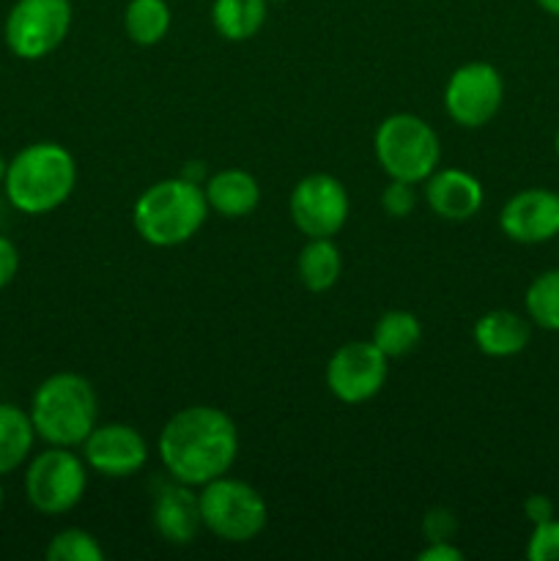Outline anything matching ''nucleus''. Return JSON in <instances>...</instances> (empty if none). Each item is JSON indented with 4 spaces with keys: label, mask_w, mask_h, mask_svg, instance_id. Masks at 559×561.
I'll list each match as a JSON object with an SVG mask.
<instances>
[{
    "label": "nucleus",
    "mask_w": 559,
    "mask_h": 561,
    "mask_svg": "<svg viewBox=\"0 0 559 561\" xmlns=\"http://www.w3.org/2000/svg\"><path fill=\"white\" fill-rule=\"evenodd\" d=\"M157 453L173 480L203 488L233 469L239 458V431L223 409L190 405L164 422Z\"/></svg>",
    "instance_id": "obj_1"
},
{
    "label": "nucleus",
    "mask_w": 559,
    "mask_h": 561,
    "mask_svg": "<svg viewBox=\"0 0 559 561\" xmlns=\"http://www.w3.org/2000/svg\"><path fill=\"white\" fill-rule=\"evenodd\" d=\"M5 197L27 217H44L71 197L77 186V162L60 142H31L5 168Z\"/></svg>",
    "instance_id": "obj_2"
},
{
    "label": "nucleus",
    "mask_w": 559,
    "mask_h": 561,
    "mask_svg": "<svg viewBox=\"0 0 559 561\" xmlns=\"http://www.w3.org/2000/svg\"><path fill=\"white\" fill-rule=\"evenodd\" d=\"M27 414L49 447H82L99 425L96 389L80 373H55L36 387Z\"/></svg>",
    "instance_id": "obj_3"
},
{
    "label": "nucleus",
    "mask_w": 559,
    "mask_h": 561,
    "mask_svg": "<svg viewBox=\"0 0 559 561\" xmlns=\"http://www.w3.org/2000/svg\"><path fill=\"white\" fill-rule=\"evenodd\" d=\"M208 211L203 184L175 175L157 181L137 197L132 222L151 247H179L203 228Z\"/></svg>",
    "instance_id": "obj_4"
},
{
    "label": "nucleus",
    "mask_w": 559,
    "mask_h": 561,
    "mask_svg": "<svg viewBox=\"0 0 559 561\" xmlns=\"http://www.w3.org/2000/svg\"><path fill=\"white\" fill-rule=\"evenodd\" d=\"M373 151L389 179L417 186L425 184L427 175L438 168L442 142L433 126L420 115L395 113L378 124Z\"/></svg>",
    "instance_id": "obj_5"
},
{
    "label": "nucleus",
    "mask_w": 559,
    "mask_h": 561,
    "mask_svg": "<svg viewBox=\"0 0 559 561\" xmlns=\"http://www.w3.org/2000/svg\"><path fill=\"white\" fill-rule=\"evenodd\" d=\"M203 529L223 542H250L266 529L269 507L261 493L233 477H217L201 491Z\"/></svg>",
    "instance_id": "obj_6"
},
{
    "label": "nucleus",
    "mask_w": 559,
    "mask_h": 561,
    "mask_svg": "<svg viewBox=\"0 0 559 561\" xmlns=\"http://www.w3.org/2000/svg\"><path fill=\"white\" fill-rule=\"evenodd\" d=\"M88 463L71 447H47L25 469V499L36 513L66 515L88 491Z\"/></svg>",
    "instance_id": "obj_7"
},
{
    "label": "nucleus",
    "mask_w": 559,
    "mask_h": 561,
    "mask_svg": "<svg viewBox=\"0 0 559 561\" xmlns=\"http://www.w3.org/2000/svg\"><path fill=\"white\" fill-rule=\"evenodd\" d=\"M69 0H16L3 22V38L11 55L42 60L66 42L71 31Z\"/></svg>",
    "instance_id": "obj_8"
},
{
    "label": "nucleus",
    "mask_w": 559,
    "mask_h": 561,
    "mask_svg": "<svg viewBox=\"0 0 559 561\" xmlns=\"http://www.w3.org/2000/svg\"><path fill=\"white\" fill-rule=\"evenodd\" d=\"M504 102V80L497 66L471 60L458 66L444 85V110L464 129L491 124Z\"/></svg>",
    "instance_id": "obj_9"
},
{
    "label": "nucleus",
    "mask_w": 559,
    "mask_h": 561,
    "mask_svg": "<svg viewBox=\"0 0 559 561\" xmlns=\"http://www.w3.org/2000/svg\"><path fill=\"white\" fill-rule=\"evenodd\" d=\"M290 219L307 239H334L349 222L351 201L334 175L312 173L294 186L288 201Z\"/></svg>",
    "instance_id": "obj_10"
},
{
    "label": "nucleus",
    "mask_w": 559,
    "mask_h": 561,
    "mask_svg": "<svg viewBox=\"0 0 559 561\" xmlns=\"http://www.w3.org/2000/svg\"><path fill=\"white\" fill-rule=\"evenodd\" d=\"M389 376V359L373 340L340 345L327 365V387L340 403L360 405L376 398Z\"/></svg>",
    "instance_id": "obj_11"
},
{
    "label": "nucleus",
    "mask_w": 559,
    "mask_h": 561,
    "mask_svg": "<svg viewBox=\"0 0 559 561\" xmlns=\"http://www.w3.org/2000/svg\"><path fill=\"white\" fill-rule=\"evenodd\" d=\"M82 460L88 469L110 480L135 477L148 463V442L137 427L124 422L96 425L82 442Z\"/></svg>",
    "instance_id": "obj_12"
},
{
    "label": "nucleus",
    "mask_w": 559,
    "mask_h": 561,
    "mask_svg": "<svg viewBox=\"0 0 559 561\" xmlns=\"http://www.w3.org/2000/svg\"><path fill=\"white\" fill-rule=\"evenodd\" d=\"M499 228L518 244H543L559 239V192L546 186L515 192L499 211Z\"/></svg>",
    "instance_id": "obj_13"
},
{
    "label": "nucleus",
    "mask_w": 559,
    "mask_h": 561,
    "mask_svg": "<svg viewBox=\"0 0 559 561\" xmlns=\"http://www.w3.org/2000/svg\"><path fill=\"white\" fill-rule=\"evenodd\" d=\"M153 529L159 531L170 546H190L197 540L203 529L201 515V493L195 488L170 477L168 485H162L153 496Z\"/></svg>",
    "instance_id": "obj_14"
},
{
    "label": "nucleus",
    "mask_w": 559,
    "mask_h": 561,
    "mask_svg": "<svg viewBox=\"0 0 559 561\" xmlns=\"http://www.w3.org/2000/svg\"><path fill=\"white\" fill-rule=\"evenodd\" d=\"M425 203L436 217L447 219V222H466L480 214L482 203H486V190L469 170L436 168L425 179Z\"/></svg>",
    "instance_id": "obj_15"
},
{
    "label": "nucleus",
    "mask_w": 559,
    "mask_h": 561,
    "mask_svg": "<svg viewBox=\"0 0 559 561\" xmlns=\"http://www.w3.org/2000/svg\"><path fill=\"white\" fill-rule=\"evenodd\" d=\"M203 192H206L208 208L225 219L250 217L261 203V184L255 175L241 168H225L208 175Z\"/></svg>",
    "instance_id": "obj_16"
},
{
    "label": "nucleus",
    "mask_w": 559,
    "mask_h": 561,
    "mask_svg": "<svg viewBox=\"0 0 559 561\" xmlns=\"http://www.w3.org/2000/svg\"><path fill=\"white\" fill-rule=\"evenodd\" d=\"M471 337H475L480 354L491 356V359H507L529 345L532 323L529 318L513 310H491L477 318Z\"/></svg>",
    "instance_id": "obj_17"
},
{
    "label": "nucleus",
    "mask_w": 559,
    "mask_h": 561,
    "mask_svg": "<svg viewBox=\"0 0 559 561\" xmlns=\"http://www.w3.org/2000/svg\"><path fill=\"white\" fill-rule=\"evenodd\" d=\"M31 414L14 403H0V477L14 474L27 463L36 444Z\"/></svg>",
    "instance_id": "obj_18"
},
{
    "label": "nucleus",
    "mask_w": 559,
    "mask_h": 561,
    "mask_svg": "<svg viewBox=\"0 0 559 561\" xmlns=\"http://www.w3.org/2000/svg\"><path fill=\"white\" fill-rule=\"evenodd\" d=\"M296 274H299V283L312 294L334 288L343 274V255L338 244L332 239H307L296 261Z\"/></svg>",
    "instance_id": "obj_19"
},
{
    "label": "nucleus",
    "mask_w": 559,
    "mask_h": 561,
    "mask_svg": "<svg viewBox=\"0 0 559 561\" xmlns=\"http://www.w3.org/2000/svg\"><path fill=\"white\" fill-rule=\"evenodd\" d=\"M269 14V0H214L212 22L228 42H250Z\"/></svg>",
    "instance_id": "obj_20"
},
{
    "label": "nucleus",
    "mask_w": 559,
    "mask_h": 561,
    "mask_svg": "<svg viewBox=\"0 0 559 561\" xmlns=\"http://www.w3.org/2000/svg\"><path fill=\"white\" fill-rule=\"evenodd\" d=\"M173 11L168 0H129L124 9V31L140 47H153L168 36Z\"/></svg>",
    "instance_id": "obj_21"
},
{
    "label": "nucleus",
    "mask_w": 559,
    "mask_h": 561,
    "mask_svg": "<svg viewBox=\"0 0 559 561\" xmlns=\"http://www.w3.org/2000/svg\"><path fill=\"white\" fill-rule=\"evenodd\" d=\"M370 340L387 359H400L422 343V323L414 312L389 310L376 321Z\"/></svg>",
    "instance_id": "obj_22"
},
{
    "label": "nucleus",
    "mask_w": 559,
    "mask_h": 561,
    "mask_svg": "<svg viewBox=\"0 0 559 561\" xmlns=\"http://www.w3.org/2000/svg\"><path fill=\"white\" fill-rule=\"evenodd\" d=\"M526 318L546 332H559V268L537 274L526 288Z\"/></svg>",
    "instance_id": "obj_23"
},
{
    "label": "nucleus",
    "mask_w": 559,
    "mask_h": 561,
    "mask_svg": "<svg viewBox=\"0 0 559 561\" xmlns=\"http://www.w3.org/2000/svg\"><path fill=\"white\" fill-rule=\"evenodd\" d=\"M47 561H102L104 548L85 529H64L47 542Z\"/></svg>",
    "instance_id": "obj_24"
},
{
    "label": "nucleus",
    "mask_w": 559,
    "mask_h": 561,
    "mask_svg": "<svg viewBox=\"0 0 559 561\" xmlns=\"http://www.w3.org/2000/svg\"><path fill=\"white\" fill-rule=\"evenodd\" d=\"M526 559L529 561H559V520H543L532 529L526 542Z\"/></svg>",
    "instance_id": "obj_25"
},
{
    "label": "nucleus",
    "mask_w": 559,
    "mask_h": 561,
    "mask_svg": "<svg viewBox=\"0 0 559 561\" xmlns=\"http://www.w3.org/2000/svg\"><path fill=\"white\" fill-rule=\"evenodd\" d=\"M417 206L414 184H406V181H392L389 179L387 190L381 192V208L389 217H409Z\"/></svg>",
    "instance_id": "obj_26"
},
{
    "label": "nucleus",
    "mask_w": 559,
    "mask_h": 561,
    "mask_svg": "<svg viewBox=\"0 0 559 561\" xmlns=\"http://www.w3.org/2000/svg\"><path fill=\"white\" fill-rule=\"evenodd\" d=\"M455 531H458V518H455L453 510L433 507L422 518V535H425L427 542L453 540Z\"/></svg>",
    "instance_id": "obj_27"
},
{
    "label": "nucleus",
    "mask_w": 559,
    "mask_h": 561,
    "mask_svg": "<svg viewBox=\"0 0 559 561\" xmlns=\"http://www.w3.org/2000/svg\"><path fill=\"white\" fill-rule=\"evenodd\" d=\"M20 272V250L11 239L0 236V290L9 288Z\"/></svg>",
    "instance_id": "obj_28"
},
{
    "label": "nucleus",
    "mask_w": 559,
    "mask_h": 561,
    "mask_svg": "<svg viewBox=\"0 0 559 561\" xmlns=\"http://www.w3.org/2000/svg\"><path fill=\"white\" fill-rule=\"evenodd\" d=\"M420 561H464V551L455 546L453 540H438V542H427V548H422L417 553Z\"/></svg>",
    "instance_id": "obj_29"
},
{
    "label": "nucleus",
    "mask_w": 559,
    "mask_h": 561,
    "mask_svg": "<svg viewBox=\"0 0 559 561\" xmlns=\"http://www.w3.org/2000/svg\"><path fill=\"white\" fill-rule=\"evenodd\" d=\"M524 515L529 518L532 526L543 524V520H551L554 518V502L548 496H543V493H532V496H526V502H524Z\"/></svg>",
    "instance_id": "obj_30"
},
{
    "label": "nucleus",
    "mask_w": 559,
    "mask_h": 561,
    "mask_svg": "<svg viewBox=\"0 0 559 561\" xmlns=\"http://www.w3.org/2000/svg\"><path fill=\"white\" fill-rule=\"evenodd\" d=\"M535 3L540 5V9L546 11V14L557 16V20H559V0H535Z\"/></svg>",
    "instance_id": "obj_31"
},
{
    "label": "nucleus",
    "mask_w": 559,
    "mask_h": 561,
    "mask_svg": "<svg viewBox=\"0 0 559 561\" xmlns=\"http://www.w3.org/2000/svg\"><path fill=\"white\" fill-rule=\"evenodd\" d=\"M5 168H9V162H5V159L0 157V184H3V179H5Z\"/></svg>",
    "instance_id": "obj_32"
},
{
    "label": "nucleus",
    "mask_w": 559,
    "mask_h": 561,
    "mask_svg": "<svg viewBox=\"0 0 559 561\" xmlns=\"http://www.w3.org/2000/svg\"><path fill=\"white\" fill-rule=\"evenodd\" d=\"M554 151H557V157H559V131H557V137H554Z\"/></svg>",
    "instance_id": "obj_33"
},
{
    "label": "nucleus",
    "mask_w": 559,
    "mask_h": 561,
    "mask_svg": "<svg viewBox=\"0 0 559 561\" xmlns=\"http://www.w3.org/2000/svg\"><path fill=\"white\" fill-rule=\"evenodd\" d=\"M3 502H5V493H3V485H0V510H3Z\"/></svg>",
    "instance_id": "obj_34"
},
{
    "label": "nucleus",
    "mask_w": 559,
    "mask_h": 561,
    "mask_svg": "<svg viewBox=\"0 0 559 561\" xmlns=\"http://www.w3.org/2000/svg\"><path fill=\"white\" fill-rule=\"evenodd\" d=\"M269 3H285V0H269Z\"/></svg>",
    "instance_id": "obj_35"
}]
</instances>
